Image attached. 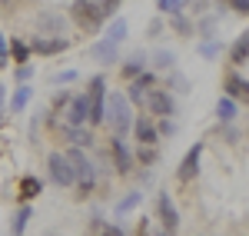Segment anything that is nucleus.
Wrapping results in <instances>:
<instances>
[{
  "instance_id": "nucleus-12",
  "label": "nucleus",
  "mask_w": 249,
  "mask_h": 236,
  "mask_svg": "<svg viewBox=\"0 0 249 236\" xmlns=\"http://www.w3.org/2000/svg\"><path fill=\"white\" fill-rule=\"evenodd\" d=\"M116 47H120V43H113V40H100V43H93V47H90V57L93 60H100V63H113L116 60Z\"/></svg>"
},
{
  "instance_id": "nucleus-29",
  "label": "nucleus",
  "mask_w": 249,
  "mask_h": 236,
  "mask_svg": "<svg viewBox=\"0 0 249 236\" xmlns=\"http://www.w3.org/2000/svg\"><path fill=\"white\" fill-rule=\"evenodd\" d=\"M232 10H239V14H249V0H226Z\"/></svg>"
},
{
  "instance_id": "nucleus-10",
  "label": "nucleus",
  "mask_w": 249,
  "mask_h": 236,
  "mask_svg": "<svg viewBox=\"0 0 249 236\" xmlns=\"http://www.w3.org/2000/svg\"><path fill=\"white\" fill-rule=\"evenodd\" d=\"M199 153H203V143H193V150L183 157V166H179V180H193L196 170H199Z\"/></svg>"
},
{
  "instance_id": "nucleus-20",
  "label": "nucleus",
  "mask_w": 249,
  "mask_h": 236,
  "mask_svg": "<svg viewBox=\"0 0 249 236\" xmlns=\"http://www.w3.org/2000/svg\"><path fill=\"white\" fill-rule=\"evenodd\" d=\"M34 217V210H30V206H20L17 210V217H14V233H23V230H27V219Z\"/></svg>"
},
{
  "instance_id": "nucleus-14",
  "label": "nucleus",
  "mask_w": 249,
  "mask_h": 236,
  "mask_svg": "<svg viewBox=\"0 0 249 236\" xmlns=\"http://www.w3.org/2000/svg\"><path fill=\"white\" fill-rule=\"evenodd\" d=\"M230 60H232V63H246V60H249V30L230 47Z\"/></svg>"
},
{
  "instance_id": "nucleus-24",
  "label": "nucleus",
  "mask_w": 249,
  "mask_h": 236,
  "mask_svg": "<svg viewBox=\"0 0 249 236\" xmlns=\"http://www.w3.org/2000/svg\"><path fill=\"white\" fill-rule=\"evenodd\" d=\"M10 54H14V60H27L30 57V47H27L23 40H14V43H10Z\"/></svg>"
},
{
  "instance_id": "nucleus-2",
  "label": "nucleus",
  "mask_w": 249,
  "mask_h": 236,
  "mask_svg": "<svg viewBox=\"0 0 249 236\" xmlns=\"http://www.w3.org/2000/svg\"><path fill=\"white\" fill-rule=\"evenodd\" d=\"M87 100H90V123H103L107 117V80L93 77L90 80V90H87Z\"/></svg>"
},
{
  "instance_id": "nucleus-5",
  "label": "nucleus",
  "mask_w": 249,
  "mask_h": 236,
  "mask_svg": "<svg viewBox=\"0 0 249 236\" xmlns=\"http://www.w3.org/2000/svg\"><path fill=\"white\" fill-rule=\"evenodd\" d=\"M47 166H50V177H53L57 186H70L73 183V166H70V160L63 157V153H50Z\"/></svg>"
},
{
  "instance_id": "nucleus-21",
  "label": "nucleus",
  "mask_w": 249,
  "mask_h": 236,
  "mask_svg": "<svg viewBox=\"0 0 249 236\" xmlns=\"http://www.w3.org/2000/svg\"><path fill=\"white\" fill-rule=\"evenodd\" d=\"M140 200H143V193H140V190H136V193H130L126 200H120V203H116V213H120V217H123V213H130Z\"/></svg>"
},
{
  "instance_id": "nucleus-15",
  "label": "nucleus",
  "mask_w": 249,
  "mask_h": 236,
  "mask_svg": "<svg viewBox=\"0 0 249 236\" xmlns=\"http://www.w3.org/2000/svg\"><path fill=\"white\" fill-rule=\"evenodd\" d=\"M226 93L230 97H239V100H249V83L239 80V77H230L226 80Z\"/></svg>"
},
{
  "instance_id": "nucleus-31",
  "label": "nucleus",
  "mask_w": 249,
  "mask_h": 236,
  "mask_svg": "<svg viewBox=\"0 0 249 236\" xmlns=\"http://www.w3.org/2000/svg\"><path fill=\"white\" fill-rule=\"evenodd\" d=\"M140 160H143V163H153V160H156V153L150 150V146H146V150H140Z\"/></svg>"
},
{
  "instance_id": "nucleus-27",
  "label": "nucleus",
  "mask_w": 249,
  "mask_h": 236,
  "mask_svg": "<svg viewBox=\"0 0 249 236\" xmlns=\"http://www.w3.org/2000/svg\"><path fill=\"white\" fill-rule=\"evenodd\" d=\"M116 3H120V0H100V14H103V20L116 10Z\"/></svg>"
},
{
  "instance_id": "nucleus-16",
  "label": "nucleus",
  "mask_w": 249,
  "mask_h": 236,
  "mask_svg": "<svg viewBox=\"0 0 249 236\" xmlns=\"http://www.w3.org/2000/svg\"><path fill=\"white\" fill-rule=\"evenodd\" d=\"M107 40H113V43H123L126 40V20L123 17H116L110 27H107Z\"/></svg>"
},
{
  "instance_id": "nucleus-6",
  "label": "nucleus",
  "mask_w": 249,
  "mask_h": 236,
  "mask_svg": "<svg viewBox=\"0 0 249 236\" xmlns=\"http://www.w3.org/2000/svg\"><path fill=\"white\" fill-rule=\"evenodd\" d=\"M87 117H90V100H87V93H80V97H73L70 107H67V123H70V127H83Z\"/></svg>"
},
{
  "instance_id": "nucleus-19",
  "label": "nucleus",
  "mask_w": 249,
  "mask_h": 236,
  "mask_svg": "<svg viewBox=\"0 0 249 236\" xmlns=\"http://www.w3.org/2000/svg\"><path fill=\"white\" fill-rule=\"evenodd\" d=\"M216 113H219V120H232V117H236V100L223 97L219 103H216Z\"/></svg>"
},
{
  "instance_id": "nucleus-33",
  "label": "nucleus",
  "mask_w": 249,
  "mask_h": 236,
  "mask_svg": "<svg viewBox=\"0 0 249 236\" xmlns=\"http://www.w3.org/2000/svg\"><path fill=\"white\" fill-rule=\"evenodd\" d=\"M17 77H20V80H30V77H34V70H30V67H20Z\"/></svg>"
},
{
  "instance_id": "nucleus-3",
  "label": "nucleus",
  "mask_w": 249,
  "mask_h": 236,
  "mask_svg": "<svg viewBox=\"0 0 249 236\" xmlns=\"http://www.w3.org/2000/svg\"><path fill=\"white\" fill-rule=\"evenodd\" d=\"M67 160H70V166H73V180H80V190H83V193H90V190H93V180H96L93 163L83 157V150H70Z\"/></svg>"
},
{
  "instance_id": "nucleus-17",
  "label": "nucleus",
  "mask_w": 249,
  "mask_h": 236,
  "mask_svg": "<svg viewBox=\"0 0 249 236\" xmlns=\"http://www.w3.org/2000/svg\"><path fill=\"white\" fill-rule=\"evenodd\" d=\"M40 193V180L37 177H23L20 180V197L23 200H34Z\"/></svg>"
},
{
  "instance_id": "nucleus-18",
  "label": "nucleus",
  "mask_w": 249,
  "mask_h": 236,
  "mask_svg": "<svg viewBox=\"0 0 249 236\" xmlns=\"http://www.w3.org/2000/svg\"><path fill=\"white\" fill-rule=\"evenodd\" d=\"M27 100H30V87H17V93L10 100V113H20L27 107Z\"/></svg>"
},
{
  "instance_id": "nucleus-8",
  "label": "nucleus",
  "mask_w": 249,
  "mask_h": 236,
  "mask_svg": "<svg viewBox=\"0 0 249 236\" xmlns=\"http://www.w3.org/2000/svg\"><path fill=\"white\" fill-rule=\"evenodd\" d=\"M30 50L34 54H43V57H50V54H60V50H67V40L60 37H34V43H30Z\"/></svg>"
},
{
  "instance_id": "nucleus-7",
  "label": "nucleus",
  "mask_w": 249,
  "mask_h": 236,
  "mask_svg": "<svg viewBox=\"0 0 249 236\" xmlns=\"http://www.w3.org/2000/svg\"><path fill=\"white\" fill-rule=\"evenodd\" d=\"M156 206H160V219H163V230H166V233H176V226H179V217H176V206H173L170 193H160Z\"/></svg>"
},
{
  "instance_id": "nucleus-22",
  "label": "nucleus",
  "mask_w": 249,
  "mask_h": 236,
  "mask_svg": "<svg viewBox=\"0 0 249 236\" xmlns=\"http://www.w3.org/2000/svg\"><path fill=\"white\" fill-rule=\"evenodd\" d=\"M143 63H146V57H143V54H133V57H130V63L123 67V73H126V77H136V73L143 70Z\"/></svg>"
},
{
  "instance_id": "nucleus-25",
  "label": "nucleus",
  "mask_w": 249,
  "mask_h": 236,
  "mask_svg": "<svg viewBox=\"0 0 249 236\" xmlns=\"http://www.w3.org/2000/svg\"><path fill=\"white\" fill-rule=\"evenodd\" d=\"M156 7H160L163 14H176V10L183 7V0H156Z\"/></svg>"
},
{
  "instance_id": "nucleus-9",
  "label": "nucleus",
  "mask_w": 249,
  "mask_h": 236,
  "mask_svg": "<svg viewBox=\"0 0 249 236\" xmlns=\"http://www.w3.org/2000/svg\"><path fill=\"white\" fill-rule=\"evenodd\" d=\"M110 150H113V157H116V170H120V173H130V170H133V157H130V150H126L123 137H113Z\"/></svg>"
},
{
  "instance_id": "nucleus-4",
  "label": "nucleus",
  "mask_w": 249,
  "mask_h": 236,
  "mask_svg": "<svg viewBox=\"0 0 249 236\" xmlns=\"http://www.w3.org/2000/svg\"><path fill=\"white\" fill-rule=\"evenodd\" d=\"M73 20L87 30H96L103 23V14H100V3H90V0H77L73 3Z\"/></svg>"
},
{
  "instance_id": "nucleus-30",
  "label": "nucleus",
  "mask_w": 249,
  "mask_h": 236,
  "mask_svg": "<svg viewBox=\"0 0 249 236\" xmlns=\"http://www.w3.org/2000/svg\"><path fill=\"white\" fill-rule=\"evenodd\" d=\"M130 100L143 103V87H140V83H133V87H130Z\"/></svg>"
},
{
  "instance_id": "nucleus-28",
  "label": "nucleus",
  "mask_w": 249,
  "mask_h": 236,
  "mask_svg": "<svg viewBox=\"0 0 249 236\" xmlns=\"http://www.w3.org/2000/svg\"><path fill=\"white\" fill-rule=\"evenodd\" d=\"M199 54H203V57H216V54H219V43H216V40L203 43V47H199Z\"/></svg>"
},
{
  "instance_id": "nucleus-26",
  "label": "nucleus",
  "mask_w": 249,
  "mask_h": 236,
  "mask_svg": "<svg viewBox=\"0 0 249 236\" xmlns=\"http://www.w3.org/2000/svg\"><path fill=\"white\" fill-rule=\"evenodd\" d=\"M173 30H179V34H190V20L179 17V10L173 14Z\"/></svg>"
},
{
  "instance_id": "nucleus-34",
  "label": "nucleus",
  "mask_w": 249,
  "mask_h": 236,
  "mask_svg": "<svg viewBox=\"0 0 249 236\" xmlns=\"http://www.w3.org/2000/svg\"><path fill=\"white\" fill-rule=\"evenodd\" d=\"M73 77H77V73H73V70H67V73H60L57 80H60V83H70V80H73Z\"/></svg>"
},
{
  "instance_id": "nucleus-1",
  "label": "nucleus",
  "mask_w": 249,
  "mask_h": 236,
  "mask_svg": "<svg viewBox=\"0 0 249 236\" xmlns=\"http://www.w3.org/2000/svg\"><path fill=\"white\" fill-rule=\"evenodd\" d=\"M107 113H110V120H113L116 137H123V133L130 130V123H133L126 97H123V93H110V97H107Z\"/></svg>"
},
{
  "instance_id": "nucleus-11",
  "label": "nucleus",
  "mask_w": 249,
  "mask_h": 236,
  "mask_svg": "<svg viewBox=\"0 0 249 236\" xmlns=\"http://www.w3.org/2000/svg\"><path fill=\"white\" fill-rule=\"evenodd\" d=\"M146 103H150V110L160 113V117H170L173 113V97L166 93V90H153V93L146 97Z\"/></svg>"
},
{
  "instance_id": "nucleus-32",
  "label": "nucleus",
  "mask_w": 249,
  "mask_h": 236,
  "mask_svg": "<svg viewBox=\"0 0 249 236\" xmlns=\"http://www.w3.org/2000/svg\"><path fill=\"white\" fill-rule=\"evenodd\" d=\"M173 130H176V127H173V123H170V120H166V117H163V123H160V133H173Z\"/></svg>"
},
{
  "instance_id": "nucleus-13",
  "label": "nucleus",
  "mask_w": 249,
  "mask_h": 236,
  "mask_svg": "<svg viewBox=\"0 0 249 236\" xmlns=\"http://www.w3.org/2000/svg\"><path fill=\"white\" fill-rule=\"evenodd\" d=\"M156 137H160V130H156L153 123H150V120H136V140H140V143H143V146H153L156 143Z\"/></svg>"
},
{
  "instance_id": "nucleus-23",
  "label": "nucleus",
  "mask_w": 249,
  "mask_h": 236,
  "mask_svg": "<svg viewBox=\"0 0 249 236\" xmlns=\"http://www.w3.org/2000/svg\"><path fill=\"white\" fill-rule=\"evenodd\" d=\"M173 60H176V57H173L170 50H156L153 63H156V67H160V70H170V67H173Z\"/></svg>"
}]
</instances>
